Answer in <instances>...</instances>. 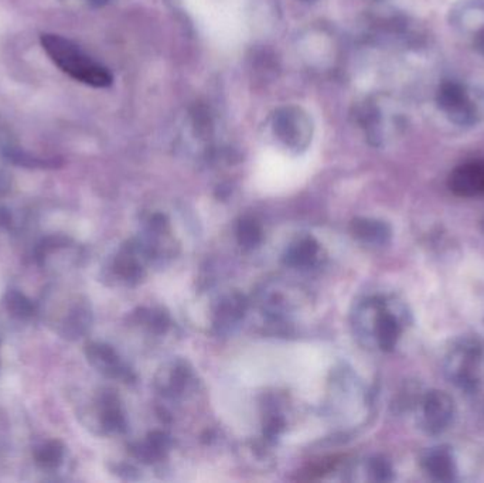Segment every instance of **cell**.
Here are the masks:
<instances>
[{"label": "cell", "mask_w": 484, "mask_h": 483, "mask_svg": "<svg viewBox=\"0 0 484 483\" xmlns=\"http://www.w3.org/2000/svg\"><path fill=\"white\" fill-rule=\"evenodd\" d=\"M409 322L405 303L386 296H370L356 311L357 333L383 352H393Z\"/></svg>", "instance_id": "6da1fadb"}, {"label": "cell", "mask_w": 484, "mask_h": 483, "mask_svg": "<svg viewBox=\"0 0 484 483\" xmlns=\"http://www.w3.org/2000/svg\"><path fill=\"white\" fill-rule=\"evenodd\" d=\"M40 43L52 63L76 81L96 88L111 86L114 79L108 69L82 51L71 40L59 34L44 33L40 36Z\"/></svg>", "instance_id": "7a4b0ae2"}, {"label": "cell", "mask_w": 484, "mask_h": 483, "mask_svg": "<svg viewBox=\"0 0 484 483\" xmlns=\"http://www.w3.org/2000/svg\"><path fill=\"white\" fill-rule=\"evenodd\" d=\"M484 345L478 336H461L451 343L443 360L449 382L468 393H475L480 385Z\"/></svg>", "instance_id": "3957f363"}, {"label": "cell", "mask_w": 484, "mask_h": 483, "mask_svg": "<svg viewBox=\"0 0 484 483\" xmlns=\"http://www.w3.org/2000/svg\"><path fill=\"white\" fill-rule=\"evenodd\" d=\"M49 308L40 310V315L46 313L50 328L67 340H79L89 332L94 320L88 300L81 295L69 296L60 300V295L47 296Z\"/></svg>", "instance_id": "277c9868"}, {"label": "cell", "mask_w": 484, "mask_h": 483, "mask_svg": "<svg viewBox=\"0 0 484 483\" xmlns=\"http://www.w3.org/2000/svg\"><path fill=\"white\" fill-rule=\"evenodd\" d=\"M418 423L425 434L441 435L451 427L455 420L456 405L453 398L442 390L423 392L416 403Z\"/></svg>", "instance_id": "5b68a950"}, {"label": "cell", "mask_w": 484, "mask_h": 483, "mask_svg": "<svg viewBox=\"0 0 484 483\" xmlns=\"http://www.w3.org/2000/svg\"><path fill=\"white\" fill-rule=\"evenodd\" d=\"M274 129L288 148L303 151L312 141V122L309 116L296 107H286L276 112Z\"/></svg>", "instance_id": "8992f818"}, {"label": "cell", "mask_w": 484, "mask_h": 483, "mask_svg": "<svg viewBox=\"0 0 484 483\" xmlns=\"http://www.w3.org/2000/svg\"><path fill=\"white\" fill-rule=\"evenodd\" d=\"M436 102L439 108L458 125L469 126L475 124L478 116L475 104L458 82H443L436 96Z\"/></svg>", "instance_id": "52a82bcc"}, {"label": "cell", "mask_w": 484, "mask_h": 483, "mask_svg": "<svg viewBox=\"0 0 484 483\" xmlns=\"http://www.w3.org/2000/svg\"><path fill=\"white\" fill-rule=\"evenodd\" d=\"M86 358L89 365L105 377L129 383L135 376L131 368L122 362L121 356L107 343L89 342L86 346Z\"/></svg>", "instance_id": "ba28073f"}, {"label": "cell", "mask_w": 484, "mask_h": 483, "mask_svg": "<svg viewBox=\"0 0 484 483\" xmlns=\"http://www.w3.org/2000/svg\"><path fill=\"white\" fill-rule=\"evenodd\" d=\"M84 415L91 417L94 424L105 434H122L126 430V420L118 397L108 390L96 398L94 407L89 413H84Z\"/></svg>", "instance_id": "9c48e42d"}, {"label": "cell", "mask_w": 484, "mask_h": 483, "mask_svg": "<svg viewBox=\"0 0 484 483\" xmlns=\"http://www.w3.org/2000/svg\"><path fill=\"white\" fill-rule=\"evenodd\" d=\"M451 193L459 198H483L484 159L466 162L451 172L448 179Z\"/></svg>", "instance_id": "30bf717a"}, {"label": "cell", "mask_w": 484, "mask_h": 483, "mask_svg": "<svg viewBox=\"0 0 484 483\" xmlns=\"http://www.w3.org/2000/svg\"><path fill=\"white\" fill-rule=\"evenodd\" d=\"M147 261L141 241L132 240L122 246L112 261L111 270L119 281L136 283L144 276V266Z\"/></svg>", "instance_id": "8fae6325"}, {"label": "cell", "mask_w": 484, "mask_h": 483, "mask_svg": "<svg viewBox=\"0 0 484 483\" xmlns=\"http://www.w3.org/2000/svg\"><path fill=\"white\" fill-rule=\"evenodd\" d=\"M421 467L429 478L436 482H451L458 478L459 468L451 448H429L421 457Z\"/></svg>", "instance_id": "7c38bea8"}, {"label": "cell", "mask_w": 484, "mask_h": 483, "mask_svg": "<svg viewBox=\"0 0 484 483\" xmlns=\"http://www.w3.org/2000/svg\"><path fill=\"white\" fill-rule=\"evenodd\" d=\"M248 302L246 296L238 293H229L224 296L217 305L214 312V328L219 335L233 330L234 326L246 315Z\"/></svg>", "instance_id": "4fadbf2b"}, {"label": "cell", "mask_w": 484, "mask_h": 483, "mask_svg": "<svg viewBox=\"0 0 484 483\" xmlns=\"http://www.w3.org/2000/svg\"><path fill=\"white\" fill-rule=\"evenodd\" d=\"M191 380V368L187 367L186 363L177 360L159 370L156 376V387L166 397H179L183 395Z\"/></svg>", "instance_id": "5bb4252c"}, {"label": "cell", "mask_w": 484, "mask_h": 483, "mask_svg": "<svg viewBox=\"0 0 484 483\" xmlns=\"http://www.w3.org/2000/svg\"><path fill=\"white\" fill-rule=\"evenodd\" d=\"M350 233L356 240L370 246H386L393 236V230L386 221L367 218H354L350 223Z\"/></svg>", "instance_id": "9a60e30c"}, {"label": "cell", "mask_w": 484, "mask_h": 483, "mask_svg": "<svg viewBox=\"0 0 484 483\" xmlns=\"http://www.w3.org/2000/svg\"><path fill=\"white\" fill-rule=\"evenodd\" d=\"M321 246L312 237L302 238L292 244L284 255V263L293 268H309L318 263Z\"/></svg>", "instance_id": "2e32d148"}, {"label": "cell", "mask_w": 484, "mask_h": 483, "mask_svg": "<svg viewBox=\"0 0 484 483\" xmlns=\"http://www.w3.org/2000/svg\"><path fill=\"white\" fill-rule=\"evenodd\" d=\"M171 447V440L161 431H154L146 441L132 447V454L138 458L144 464H154L156 460H162Z\"/></svg>", "instance_id": "e0dca14e"}, {"label": "cell", "mask_w": 484, "mask_h": 483, "mask_svg": "<svg viewBox=\"0 0 484 483\" xmlns=\"http://www.w3.org/2000/svg\"><path fill=\"white\" fill-rule=\"evenodd\" d=\"M33 458L40 469L56 470L64 462L66 447L59 440L46 441L34 448Z\"/></svg>", "instance_id": "ac0fdd59"}, {"label": "cell", "mask_w": 484, "mask_h": 483, "mask_svg": "<svg viewBox=\"0 0 484 483\" xmlns=\"http://www.w3.org/2000/svg\"><path fill=\"white\" fill-rule=\"evenodd\" d=\"M4 306L9 315L19 320H32L40 315V306L17 290L6 291Z\"/></svg>", "instance_id": "d6986e66"}, {"label": "cell", "mask_w": 484, "mask_h": 483, "mask_svg": "<svg viewBox=\"0 0 484 483\" xmlns=\"http://www.w3.org/2000/svg\"><path fill=\"white\" fill-rule=\"evenodd\" d=\"M5 158L10 162V163L17 164V166H23V168L30 169H54L59 168L61 164V161L59 159H42L37 156H32L27 152L22 151V149L14 148V146H7L5 148Z\"/></svg>", "instance_id": "ffe728a7"}, {"label": "cell", "mask_w": 484, "mask_h": 483, "mask_svg": "<svg viewBox=\"0 0 484 483\" xmlns=\"http://www.w3.org/2000/svg\"><path fill=\"white\" fill-rule=\"evenodd\" d=\"M237 240L244 250H254L261 244L262 228L252 218H244L237 224Z\"/></svg>", "instance_id": "44dd1931"}, {"label": "cell", "mask_w": 484, "mask_h": 483, "mask_svg": "<svg viewBox=\"0 0 484 483\" xmlns=\"http://www.w3.org/2000/svg\"><path fill=\"white\" fill-rule=\"evenodd\" d=\"M135 316L141 325L154 333H164L171 326V318L163 311L141 310Z\"/></svg>", "instance_id": "7402d4cb"}, {"label": "cell", "mask_w": 484, "mask_h": 483, "mask_svg": "<svg viewBox=\"0 0 484 483\" xmlns=\"http://www.w3.org/2000/svg\"><path fill=\"white\" fill-rule=\"evenodd\" d=\"M368 472L377 482H389L394 479L393 465L383 457H376L368 462Z\"/></svg>", "instance_id": "603a6c76"}, {"label": "cell", "mask_w": 484, "mask_h": 483, "mask_svg": "<svg viewBox=\"0 0 484 483\" xmlns=\"http://www.w3.org/2000/svg\"><path fill=\"white\" fill-rule=\"evenodd\" d=\"M285 428V423L279 415H272L268 421H266L265 428H264V434L268 440H274V438L279 437L282 431Z\"/></svg>", "instance_id": "cb8c5ba5"}, {"label": "cell", "mask_w": 484, "mask_h": 483, "mask_svg": "<svg viewBox=\"0 0 484 483\" xmlns=\"http://www.w3.org/2000/svg\"><path fill=\"white\" fill-rule=\"evenodd\" d=\"M10 190V179L6 173L0 172V194H6Z\"/></svg>", "instance_id": "d4e9b609"}, {"label": "cell", "mask_w": 484, "mask_h": 483, "mask_svg": "<svg viewBox=\"0 0 484 483\" xmlns=\"http://www.w3.org/2000/svg\"><path fill=\"white\" fill-rule=\"evenodd\" d=\"M89 2H91V4L102 5L105 4V2H108V0H89Z\"/></svg>", "instance_id": "484cf974"}]
</instances>
